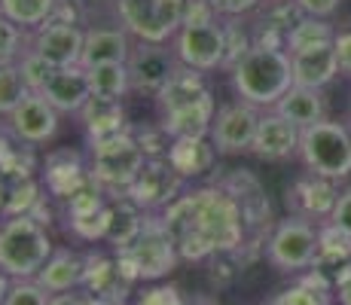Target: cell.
<instances>
[{"mask_svg":"<svg viewBox=\"0 0 351 305\" xmlns=\"http://www.w3.org/2000/svg\"><path fill=\"white\" fill-rule=\"evenodd\" d=\"M159 220L178 244L180 260L193 263L208 260L214 254H235L247 239L239 202L220 183L178 195Z\"/></svg>","mask_w":351,"mask_h":305,"instance_id":"obj_1","label":"cell"},{"mask_svg":"<svg viewBox=\"0 0 351 305\" xmlns=\"http://www.w3.org/2000/svg\"><path fill=\"white\" fill-rule=\"evenodd\" d=\"M159 107V125L178 138H208L211 134V122L217 117V101L208 83L202 80L199 71L193 67H178L168 86L156 95Z\"/></svg>","mask_w":351,"mask_h":305,"instance_id":"obj_2","label":"cell"},{"mask_svg":"<svg viewBox=\"0 0 351 305\" xmlns=\"http://www.w3.org/2000/svg\"><path fill=\"white\" fill-rule=\"evenodd\" d=\"M232 89L241 101L254 107L272 110L287 89L293 86V67L285 49H266V46H251L232 67Z\"/></svg>","mask_w":351,"mask_h":305,"instance_id":"obj_3","label":"cell"},{"mask_svg":"<svg viewBox=\"0 0 351 305\" xmlns=\"http://www.w3.org/2000/svg\"><path fill=\"white\" fill-rule=\"evenodd\" d=\"M49 256V232L34 214H12L0 223V269L12 281L37 278Z\"/></svg>","mask_w":351,"mask_h":305,"instance_id":"obj_4","label":"cell"},{"mask_svg":"<svg viewBox=\"0 0 351 305\" xmlns=\"http://www.w3.org/2000/svg\"><path fill=\"white\" fill-rule=\"evenodd\" d=\"M302 165L312 174L330 180H346L351 178V132L348 125L333 119L315 122V125L302 128L300 153Z\"/></svg>","mask_w":351,"mask_h":305,"instance_id":"obj_5","label":"cell"},{"mask_svg":"<svg viewBox=\"0 0 351 305\" xmlns=\"http://www.w3.org/2000/svg\"><path fill=\"white\" fill-rule=\"evenodd\" d=\"M119 266L132 281H156L165 278L174 266L180 263L178 244L171 241V235L165 232L162 220H144V229L134 235V241L128 247L119 250Z\"/></svg>","mask_w":351,"mask_h":305,"instance_id":"obj_6","label":"cell"},{"mask_svg":"<svg viewBox=\"0 0 351 305\" xmlns=\"http://www.w3.org/2000/svg\"><path fill=\"white\" fill-rule=\"evenodd\" d=\"M89 147H92L89 174L104 189H123L125 193L147 162L144 147L138 144L134 132H128V128L119 134H110V138L89 141Z\"/></svg>","mask_w":351,"mask_h":305,"instance_id":"obj_7","label":"cell"},{"mask_svg":"<svg viewBox=\"0 0 351 305\" xmlns=\"http://www.w3.org/2000/svg\"><path fill=\"white\" fill-rule=\"evenodd\" d=\"M123 28L141 43H168L184 25L186 0H117Z\"/></svg>","mask_w":351,"mask_h":305,"instance_id":"obj_8","label":"cell"},{"mask_svg":"<svg viewBox=\"0 0 351 305\" xmlns=\"http://www.w3.org/2000/svg\"><path fill=\"white\" fill-rule=\"evenodd\" d=\"M266 260L278 272H306L318 263V226L302 217H285L266 239Z\"/></svg>","mask_w":351,"mask_h":305,"instance_id":"obj_9","label":"cell"},{"mask_svg":"<svg viewBox=\"0 0 351 305\" xmlns=\"http://www.w3.org/2000/svg\"><path fill=\"white\" fill-rule=\"evenodd\" d=\"M171 49L184 67L205 73L226 67V28L220 19L211 22H184L174 34Z\"/></svg>","mask_w":351,"mask_h":305,"instance_id":"obj_10","label":"cell"},{"mask_svg":"<svg viewBox=\"0 0 351 305\" xmlns=\"http://www.w3.org/2000/svg\"><path fill=\"white\" fill-rule=\"evenodd\" d=\"M260 107L247 104V101H232L223 104L217 110V117L211 122V144L217 147L220 156H239V153H251L254 138H256V125H260Z\"/></svg>","mask_w":351,"mask_h":305,"instance_id":"obj_11","label":"cell"},{"mask_svg":"<svg viewBox=\"0 0 351 305\" xmlns=\"http://www.w3.org/2000/svg\"><path fill=\"white\" fill-rule=\"evenodd\" d=\"M128 80H132V92L156 95L168 86V80L178 73L180 61L174 49H165V43H134L132 56H128Z\"/></svg>","mask_w":351,"mask_h":305,"instance_id":"obj_12","label":"cell"},{"mask_svg":"<svg viewBox=\"0 0 351 305\" xmlns=\"http://www.w3.org/2000/svg\"><path fill=\"white\" fill-rule=\"evenodd\" d=\"M184 178L174 171V165L162 156V159H147L144 168L138 171V178L132 180V186L125 189V195L141 208V211H165L174 199L180 195Z\"/></svg>","mask_w":351,"mask_h":305,"instance_id":"obj_13","label":"cell"},{"mask_svg":"<svg viewBox=\"0 0 351 305\" xmlns=\"http://www.w3.org/2000/svg\"><path fill=\"white\" fill-rule=\"evenodd\" d=\"M287 211L293 217H302L308 223L330 220L336 202H339V180L321 178V174H302L287 186Z\"/></svg>","mask_w":351,"mask_h":305,"instance_id":"obj_14","label":"cell"},{"mask_svg":"<svg viewBox=\"0 0 351 305\" xmlns=\"http://www.w3.org/2000/svg\"><path fill=\"white\" fill-rule=\"evenodd\" d=\"M10 132L19 144H46L56 138L58 132V110L43 98L40 92H28L22 98V104L10 113Z\"/></svg>","mask_w":351,"mask_h":305,"instance_id":"obj_15","label":"cell"},{"mask_svg":"<svg viewBox=\"0 0 351 305\" xmlns=\"http://www.w3.org/2000/svg\"><path fill=\"white\" fill-rule=\"evenodd\" d=\"M86 31L77 28V22H58L49 19L43 28H37L31 40V52L46 58L52 67H73L83 58Z\"/></svg>","mask_w":351,"mask_h":305,"instance_id":"obj_16","label":"cell"},{"mask_svg":"<svg viewBox=\"0 0 351 305\" xmlns=\"http://www.w3.org/2000/svg\"><path fill=\"white\" fill-rule=\"evenodd\" d=\"M300 138H302V128H296L293 122L285 119L281 113L266 110L260 117V125H256V138H254L251 153L266 162H285L290 156L300 153Z\"/></svg>","mask_w":351,"mask_h":305,"instance_id":"obj_17","label":"cell"},{"mask_svg":"<svg viewBox=\"0 0 351 305\" xmlns=\"http://www.w3.org/2000/svg\"><path fill=\"white\" fill-rule=\"evenodd\" d=\"M223 189L232 193V199L239 202L241 208V217H245V229L247 235L251 232H263L272 220V208H269V199H266V189L263 183L254 178L251 171H232L229 178L220 183Z\"/></svg>","mask_w":351,"mask_h":305,"instance_id":"obj_18","label":"cell"},{"mask_svg":"<svg viewBox=\"0 0 351 305\" xmlns=\"http://www.w3.org/2000/svg\"><path fill=\"white\" fill-rule=\"evenodd\" d=\"M40 95H43L58 113H80L86 101L92 98V86H89V77H86V67L83 64L56 67V73L46 80Z\"/></svg>","mask_w":351,"mask_h":305,"instance_id":"obj_19","label":"cell"},{"mask_svg":"<svg viewBox=\"0 0 351 305\" xmlns=\"http://www.w3.org/2000/svg\"><path fill=\"white\" fill-rule=\"evenodd\" d=\"M290 67H293V86H306V89H324L339 77V58H336L333 43L293 52Z\"/></svg>","mask_w":351,"mask_h":305,"instance_id":"obj_20","label":"cell"},{"mask_svg":"<svg viewBox=\"0 0 351 305\" xmlns=\"http://www.w3.org/2000/svg\"><path fill=\"white\" fill-rule=\"evenodd\" d=\"M77 117H80V125H83L89 141L110 138V134L125 132V110H123V101H117V98L92 95Z\"/></svg>","mask_w":351,"mask_h":305,"instance_id":"obj_21","label":"cell"},{"mask_svg":"<svg viewBox=\"0 0 351 305\" xmlns=\"http://www.w3.org/2000/svg\"><path fill=\"white\" fill-rule=\"evenodd\" d=\"M132 34L125 28H92L86 31V43H83V67H95L107 64V61H128L132 56Z\"/></svg>","mask_w":351,"mask_h":305,"instance_id":"obj_22","label":"cell"},{"mask_svg":"<svg viewBox=\"0 0 351 305\" xmlns=\"http://www.w3.org/2000/svg\"><path fill=\"white\" fill-rule=\"evenodd\" d=\"M217 147L211 144V138H178L171 141L165 159L174 165V171L180 178H199V174L211 171L214 162H217Z\"/></svg>","mask_w":351,"mask_h":305,"instance_id":"obj_23","label":"cell"},{"mask_svg":"<svg viewBox=\"0 0 351 305\" xmlns=\"http://www.w3.org/2000/svg\"><path fill=\"white\" fill-rule=\"evenodd\" d=\"M37 281L43 284L49 293H64V290L80 287V284L86 281V256H80L77 250H71V247L52 250L46 266L40 269Z\"/></svg>","mask_w":351,"mask_h":305,"instance_id":"obj_24","label":"cell"},{"mask_svg":"<svg viewBox=\"0 0 351 305\" xmlns=\"http://www.w3.org/2000/svg\"><path fill=\"white\" fill-rule=\"evenodd\" d=\"M275 113H281L290 119L296 128H308L315 122L327 119V101H324L321 89H306V86H290L287 95L272 107Z\"/></svg>","mask_w":351,"mask_h":305,"instance_id":"obj_25","label":"cell"},{"mask_svg":"<svg viewBox=\"0 0 351 305\" xmlns=\"http://www.w3.org/2000/svg\"><path fill=\"white\" fill-rule=\"evenodd\" d=\"M269 305H333V281H327L318 266L306 269L300 281L285 287Z\"/></svg>","mask_w":351,"mask_h":305,"instance_id":"obj_26","label":"cell"},{"mask_svg":"<svg viewBox=\"0 0 351 305\" xmlns=\"http://www.w3.org/2000/svg\"><path fill=\"white\" fill-rule=\"evenodd\" d=\"M86 77H89L92 95H101V98L123 101V95L132 92V80H128L125 61H107V64L86 67Z\"/></svg>","mask_w":351,"mask_h":305,"instance_id":"obj_27","label":"cell"},{"mask_svg":"<svg viewBox=\"0 0 351 305\" xmlns=\"http://www.w3.org/2000/svg\"><path fill=\"white\" fill-rule=\"evenodd\" d=\"M141 229H144V217H141V208L134 205L128 195L119 202V205H110V223H107L104 239L110 244H117V250L128 247Z\"/></svg>","mask_w":351,"mask_h":305,"instance_id":"obj_28","label":"cell"},{"mask_svg":"<svg viewBox=\"0 0 351 305\" xmlns=\"http://www.w3.org/2000/svg\"><path fill=\"white\" fill-rule=\"evenodd\" d=\"M58 0H0V16H6L10 22H16L22 31L28 28H43L52 19Z\"/></svg>","mask_w":351,"mask_h":305,"instance_id":"obj_29","label":"cell"},{"mask_svg":"<svg viewBox=\"0 0 351 305\" xmlns=\"http://www.w3.org/2000/svg\"><path fill=\"white\" fill-rule=\"evenodd\" d=\"M348 260H351V235L330 220L318 223V263H315V266L339 269L342 263H348Z\"/></svg>","mask_w":351,"mask_h":305,"instance_id":"obj_30","label":"cell"},{"mask_svg":"<svg viewBox=\"0 0 351 305\" xmlns=\"http://www.w3.org/2000/svg\"><path fill=\"white\" fill-rule=\"evenodd\" d=\"M336 40V31L327 19H312V16H302L300 25L287 34V56L293 52H302V49H315V46H327Z\"/></svg>","mask_w":351,"mask_h":305,"instance_id":"obj_31","label":"cell"},{"mask_svg":"<svg viewBox=\"0 0 351 305\" xmlns=\"http://www.w3.org/2000/svg\"><path fill=\"white\" fill-rule=\"evenodd\" d=\"M28 92L19 61H0V117H10Z\"/></svg>","mask_w":351,"mask_h":305,"instance_id":"obj_32","label":"cell"},{"mask_svg":"<svg viewBox=\"0 0 351 305\" xmlns=\"http://www.w3.org/2000/svg\"><path fill=\"white\" fill-rule=\"evenodd\" d=\"M223 28H226V67H232L254 46V28L241 22V16L229 19Z\"/></svg>","mask_w":351,"mask_h":305,"instance_id":"obj_33","label":"cell"},{"mask_svg":"<svg viewBox=\"0 0 351 305\" xmlns=\"http://www.w3.org/2000/svg\"><path fill=\"white\" fill-rule=\"evenodd\" d=\"M49 300H52V293L37 278H25V281H12L3 305H49Z\"/></svg>","mask_w":351,"mask_h":305,"instance_id":"obj_34","label":"cell"},{"mask_svg":"<svg viewBox=\"0 0 351 305\" xmlns=\"http://www.w3.org/2000/svg\"><path fill=\"white\" fill-rule=\"evenodd\" d=\"M19 71H22V77H25V86H28L31 92H40L46 86V80L56 73V67H52L46 58H40L37 52L25 49V56L19 58Z\"/></svg>","mask_w":351,"mask_h":305,"instance_id":"obj_35","label":"cell"},{"mask_svg":"<svg viewBox=\"0 0 351 305\" xmlns=\"http://www.w3.org/2000/svg\"><path fill=\"white\" fill-rule=\"evenodd\" d=\"M25 37L22 28L16 22H10L6 16H0V61H19L25 56Z\"/></svg>","mask_w":351,"mask_h":305,"instance_id":"obj_36","label":"cell"},{"mask_svg":"<svg viewBox=\"0 0 351 305\" xmlns=\"http://www.w3.org/2000/svg\"><path fill=\"white\" fill-rule=\"evenodd\" d=\"M263 0H211L214 12L217 16H226V19H239V16H247L260 6Z\"/></svg>","mask_w":351,"mask_h":305,"instance_id":"obj_37","label":"cell"},{"mask_svg":"<svg viewBox=\"0 0 351 305\" xmlns=\"http://www.w3.org/2000/svg\"><path fill=\"white\" fill-rule=\"evenodd\" d=\"M333 300L339 305H351V260L333 272Z\"/></svg>","mask_w":351,"mask_h":305,"instance_id":"obj_38","label":"cell"},{"mask_svg":"<svg viewBox=\"0 0 351 305\" xmlns=\"http://www.w3.org/2000/svg\"><path fill=\"white\" fill-rule=\"evenodd\" d=\"M293 3L302 10V16H312V19H330L336 10H339L342 0H293Z\"/></svg>","mask_w":351,"mask_h":305,"instance_id":"obj_39","label":"cell"},{"mask_svg":"<svg viewBox=\"0 0 351 305\" xmlns=\"http://www.w3.org/2000/svg\"><path fill=\"white\" fill-rule=\"evenodd\" d=\"M138 305H186L174 287H153L138 300Z\"/></svg>","mask_w":351,"mask_h":305,"instance_id":"obj_40","label":"cell"},{"mask_svg":"<svg viewBox=\"0 0 351 305\" xmlns=\"http://www.w3.org/2000/svg\"><path fill=\"white\" fill-rule=\"evenodd\" d=\"M333 49H336V58H339V73L351 77V28L336 31Z\"/></svg>","mask_w":351,"mask_h":305,"instance_id":"obj_41","label":"cell"},{"mask_svg":"<svg viewBox=\"0 0 351 305\" xmlns=\"http://www.w3.org/2000/svg\"><path fill=\"white\" fill-rule=\"evenodd\" d=\"M330 223H336V226L346 229V232L351 235V189L339 193V202H336L333 214H330Z\"/></svg>","mask_w":351,"mask_h":305,"instance_id":"obj_42","label":"cell"},{"mask_svg":"<svg viewBox=\"0 0 351 305\" xmlns=\"http://www.w3.org/2000/svg\"><path fill=\"white\" fill-rule=\"evenodd\" d=\"M49 305H92V302L86 300V296L73 293V290H64V293H52Z\"/></svg>","mask_w":351,"mask_h":305,"instance_id":"obj_43","label":"cell"},{"mask_svg":"<svg viewBox=\"0 0 351 305\" xmlns=\"http://www.w3.org/2000/svg\"><path fill=\"white\" fill-rule=\"evenodd\" d=\"M10 287H12V278L0 269V305H3V300H6V293H10Z\"/></svg>","mask_w":351,"mask_h":305,"instance_id":"obj_44","label":"cell"},{"mask_svg":"<svg viewBox=\"0 0 351 305\" xmlns=\"http://www.w3.org/2000/svg\"><path fill=\"white\" fill-rule=\"evenodd\" d=\"M193 305H211V302H208V300H195Z\"/></svg>","mask_w":351,"mask_h":305,"instance_id":"obj_45","label":"cell"},{"mask_svg":"<svg viewBox=\"0 0 351 305\" xmlns=\"http://www.w3.org/2000/svg\"><path fill=\"white\" fill-rule=\"evenodd\" d=\"M348 132H351V125H348Z\"/></svg>","mask_w":351,"mask_h":305,"instance_id":"obj_46","label":"cell"}]
</instances>
